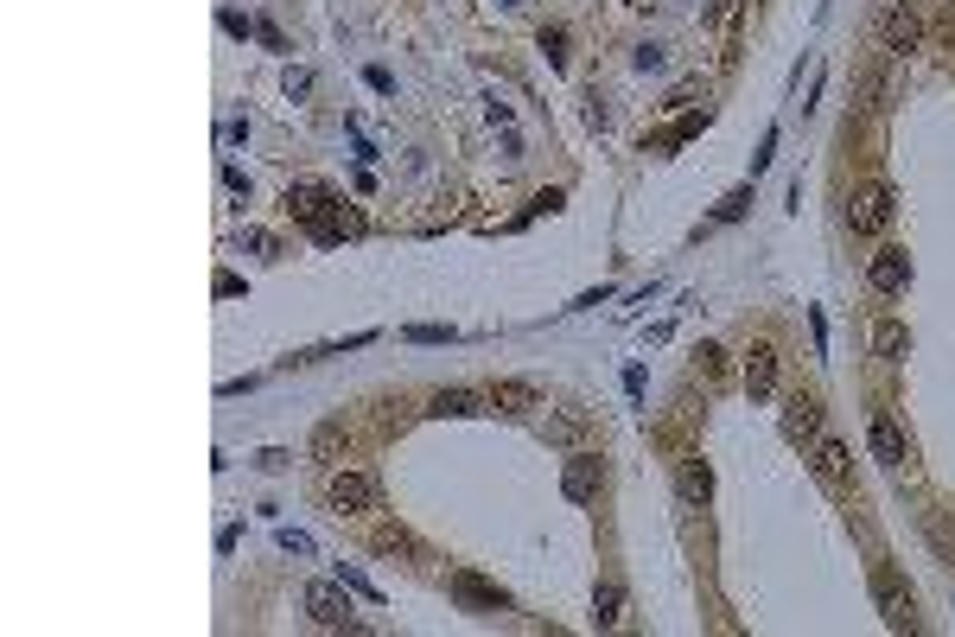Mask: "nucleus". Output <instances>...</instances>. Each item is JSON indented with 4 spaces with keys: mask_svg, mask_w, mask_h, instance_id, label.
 <instances>
[{
    "mask_svg": "<svg viewBox=\"0 0 955 637\" xmlns=\"http://www.w3.org/2000/svg\"><path fill=\"white\" fill-rule=\"evenodd\" d=\"M325 510H332V516L376 510V478L370 472H332V485H325Z\"/></svg>",
    "mask_w": 955,
    "mask_h": 637,
    "instance_id": "nucleus-1",
    "label": "nucleus"
},
{
    "mask_svg": "<svg viewBox=\"0 0 955 637\" xmlns=\"http://www.w3.org/2000/svg\"><path fill=\"white\" fill-rule=\"evenodd\" d=\"M351 587L344 580H312L306 587V612H312V625H325V631H351V599H344Z\"/></svg>",
    "mask_w": 955,
    "mask_h": 637,
    "instance_id": "nucleus-2",
    "label": "nucleus"
},
{
    "mask_svg": "<svg viewBox=\"0 0 955 637\" xmlns=\"http://www.w3.org/2000/svg\"><path fill=\"white\" fill-rule=\"evenodd\" d=\"M892 217H898L892 185H873V192H860L854 204H847V223H854L860 236H885V230H892Z\"/></svg>",
    "mask_w": 955,
    "mask_h": 637,
    "instance_id": "nucleus-3",
    "label": "nucleus"
},
{
    "mask_svg": "<svg viewBox=\"0 0 955 637\" xmlns=\"http://www.w3.org/2000/svg\"><path fill=\"white\" fill-rule=\"evenodd\" d=\"M446 587H453V599L465 612H510V593L497 587V580H484V574H472V567H459L453 580H446Z\"/></svg>",
    "mask_w": 955,
    "mask_h": 637,
    "instance_id": "nucleus-4",
    "label": "nucleus"
},
{
    "mask_svg": "<svg viewBox=\"0 0 955 637\" xmlns=\"http://www.w3.org/2000/svg\"><path fill=\"white\" fill-rule=\"evenodd\" d=\"M599 485H605V459H599V453H573L567 466H561L567 504H586V497H599Z\"/></svg>",
    "mask_w": 955,
    "mask_h": 637,
    "instance_id": "nucleus-5",
    "label": "nucleus"
},
{
    "mask_svg": "<svg viewBox=\"0 0 955 637\" xmlns=\"http://www.w3.org/2000/svg\"><path fill=\"white\" fill-rule=\"evenodd\" d=\"M879 45L898 51V58H911V51L924 45V26H917V13H911V7H885V13H879Z\"/></svg>",
    "mask_w": 955,
    "mask_h": 637,
    "instance_id": "nucleus-6",
    "label": "nucleus"
},
{
    "mask_svg": "<svg viewBox=\"0 0 955 637\" xmlns=\"http://www.w3.org/2000/svg\"><path fill=\"white\" fill-rule=\"evenodd\" d=\"M866 281H873V294H905L911 287V255L905 249H879L873 268H866Z\"/></svg>",
    "mask_w": 955,
    "mask_h": 637,
    "instance_id": "nucleus-7",
    "label": "nucleus"
},
{
    "mask_svg": "<svg viewBox=\"0 0 955 637\" xmlns=\"http://www.w3.org/2000/svg\"><path fill=\"white\" fill-rule=\"evenodd\" d=\"M777 389V344H752V351H745V395H752V402H764V395Z\"/></svg>",
    "mask_w": 955,
    "mask_h": 637,
    "instance_id": "nucleus-8",
    "label": "nucleus"
},
{
    "mask_svg": "<svg viewBox=\"0 0 955 637\" xmlns=\"http://www.w3.org/2000/svg\"><path fill=\"white\" fill-rule=\"evenodd\" d=\"M866 446H873L879 466H905V427H898L892 415H873V421H866Z\"/></svg>",
    "mask_w": 955,
    "mask_h": 637,
    "instance_id": "nucleus-9",
    "label": "nucleus"
},
{
    "mask_svg": "<svg viewBox=\"0 0 955 637\" xmlns=\"http://www.w3.org/2000/svg\"><path fill=\"white\" fill-rule=\"evenodd\" d=\"M427 415L433 421H465V415H491V402H484L478 389H440L427 402Z\"/></svg>",
    "mask_w": 955,
    "mask_h": 637,
    "instance_id": "nucleus-10",
    "label": "nucleus"
},
{
    "mask_svg": "<svg viewBox=\"0 0 955 637\" xmlns=\"http://www.w3.org/2000/svg\"><path fill=\"white\" fill-rule=\"evenodd\" d=\"M281 211H287L293 223H319L325 211H332V192H325V185H287Z\"/></svg>",
    "mask_w": 955,
    "mask_h": 637,
    "instance_id": "nucleus-11",
    "label": "nucleus"
},
{
    "mask_svg": "<svg viewBox=\"0 0 955 637\" xmlns=\"http://www.w3.org/2000/svg\"><path fill=\"white\" fill-rule=\"evenodd\" d=\"M484 402L497 408V415H529L542 395H535V383H516V376H503V383H491L484 389Z\"/></svg>",
    "mask_w": 955,
    "mask_h": 637,
    "instance_id": "nucleus-12",
    "label": "nucleus"
},
{
    "mask_svg": "<svg viewBox=\"0 0 955 637\" xmlns=\"http://www.w3.org/2000/svg\"><path fill=\"white\" fill-rule=\"evenodd\" d=\"M784 434H790L796 446L822 434V402H815V395H790V408H784Z\"/></svg>",
    "mask_w": 955,
    "mask_h": 637,
    "instance_id": "nucleus-13",
    "label": "nucleus"
},
{
    "mask_svg": "<svg viewBox=\"0 0 955 637\" xmlns=\"http://www.w3.org/2000/svg\"><path fill=\"white\" fill-rule=\"evenodd\" d=\"M357 230H363V217H357V211H344L338 198H332V211L312 223V236H319V243H344V236H357Z\"/></svg>",
    "mask_w": 955,
    "mask_h": 637,
    "instance_id": "nucleus-14",
    "label": "nucleus"
},
{
    "mask_svg": "<svg viewBox=\"0 0 955 637\" xmlns=\"http://www.w3.org/2000/svg\"><path fill=\"white\" fill-rule=\"evenodd\" d=\"M815 478H822V485H847V446L841 440L815 446Z\"/></svg>",
    "mask_w": 955,
    "mask_h": 637,
    "instance_id": "nucleus-15",
    "label": "nucleus"
},
{
    "mask_svg": "<svg viewBox=\"0 0 955 637\" xmlns=\"http://www.w3.org/2000/svg\"><path fill=\"white\" fill-rule=\"evenodd\" d=\"M682 497L688 504H707V497H714V472H707L701 459H682Z\"/></svg>",
    "mask_w": 955,
    "mask_h": 637,
    "instance_id": "nucleus-16",
    "label": "nucleus"
},
{
    "mask_svg": "<svg viewBox=\"0 0 955 637\" xmlns=\"http://www.w3.org/2000/svg\"><path fill=\"white\" fill-rule=\"evenodd\" d=\"M879 606H885V618H892V625H911V593H898L892 574H879Z\"/></svg>",
    "mask_w": 955,
    "mask_h": 637,
    "instance_id": "nucleus-17",
    "label": "nucleus"
},
{
    "mask_svg": "<svg viewBox=\"0 0 955 637\" xmlns=\"http://www.w3.org/2000/svg\"><path fill=\"white\" fill-rule=\"evenodd\" d=\"M694 102H707V77H675L669 96H663V109H694Z\"/></svg>",
    "mask_w": 955,
    "mask_h": 637,
    "instance_id": "nucleus-18",
    "label": "nucleus"
},
{
    "mask_svg": "<svg viewBox=\"0 0 955 637\" xmlns=\"http://www.w3.org/2000/svg\"><path fill=\"white\" fill-rule=\"evenodd\" d=\"M535 45H542L548 71H567V26H542V32H535Z\"/></svg>",
    "mask_w": 955,
    "mask_h": 637,
    "instance_id": "nucleus-19",
    "label": "nucleus"
},
{
    "mask_svg": "<svg viewBox=\"0 0 955 637\" xmlns=\"http://www.w3.org/2000/svg\"><path fill=\"white\" fill-rule=\"evenodd\" d=\"M873 351H879V357H905V325H898V319H879V325H873Z\"/></svg>",
    "mask_w": 955,
    "mask_h": 637,
    "instance_id": "nucleus-20",
    "label": "nucleus"
},
{
    "mask_svg": "<svg viewBox=\"0 0 955 637\" xmlns=\"http://www.w3.org/2000/svg\"><path fill=\"white\" fill-rule=\"evenodd\" d=\"M376 548H382V555H414V536H408L402 523H382V529H376Z\"/></svg>",
    "mask_w": 955,
    "mask_h": 637,
    "instance_id": "nucleus-21",
    "label": "nucleus"
},
{
    "mask_svg": "<svg viewBox=\"0 0 955 637\" xmlns=\"http://www.w3.org/2000/svg\"><path fill=\"white\" fill-rule=\"evenodd\" d=\"M745 204H752V185H739V192H726V198L714 204V223H739V217H745Z\"/></svg>",
    "mask_w": 955,
    "mask_h": 637,
    "instance_id": "nucleus-22",
    "label": "nucleus"
},
{
    "mask_svg": "<svg viewBox=\"0 0 955 637\" xmlns=\"http://www.w3.org/2000/svg\"><path fill=\"white\" fill-rule=\"evenodd\" d=\"M338 580H344V587H351V593H363V599H370V606H382V587H376L370 574H357V567H344V561H338Z\"/></svg>",
    "mask_w": 955,
    "mask_h": 637,
    "instance_id": "nucleus-23",
    "label": "nucleus"
},
{
    "mask_svg": "<svg viewBox=\"0 0 955 637\" xmlns=\"http://www.w3.org/2000/svg\"><path fill=\"white\" fill-rule=\"evenodd\" d=\"M618 606H624V593H618V587H599V599H593V625H618Z\"/></svg>",
    "mask_w": 955,
    "mask_h": 637,
    "instance_id": "nucleus-24",
    "label": "nucleus"
},
{
    "mask_svg": "<svg viewBox=\"0 0 955 637\" xmlns=\"http://www.w3.org/2000/svg\"><path fill=\"white\" fill-rule=\"evenodd\" d=\"M408 338L414 344H446V338H453V325H408Z\"/></svg>",
    "mask_w": 955,
    "mask_h": 637,
    "instance_id": "nucleus-25",
    "label": "nucleus"
},
{
    "mask_svg": "<svg viewBox=\"0 0 955 637\" xmlns=\"http://www.w3.org/2000/svg\"><path fill=\"white\" fill-rule=\"evenodd\" d=\"M242 249H249V255H274V236L268 230H242Z\"/></svg>",
    "mask_w": 955,
    "mask_h": 637,
    "instance_id": "nucleus-26",
    "label": "nucleus"
},
{
    "mask_svg": "<svg viewBox=\"0 0 955 637\" xmlns=\"http://www.w3.org/2000/svg\"><path fill=\"white\" fill-rule=\"evenodd\" d=\"M281 548H287V555H312V536H306V529H281Z\"/></svg>",
    "mask_w": 955,
    "mask_h": 637,
    "instance_id": "nucleus-27",
    "label": "nucleus"
},
{
    "mask_svg": "<svg viewBox=\"0 0 955 637\" xmlns=\"http://www.w3.org/2000/svg\"><path fill=\"white\" fill-rule=\"evenodd\" d=\"M771 160H777V128H771V134H764V141H758V153H752V172H764Z\"/></svg>",
    "mask_w": 955,
    "mask_h": 637,
    "instance_id": "nucleus-28",
    "label": "nucleus"
},
{
    "mask_svg": "<svg viewBox=\"0 0 955 637\" xmlns=\"http://www.w3.org/2000/svg\"><path fill=\"white\" fill-rule=\"evenodd\" d=\"M631 64H637V71H663V45H637Z\"/></svg>",
    "mask_w": 955,
    "mask_h": 637,
    "instance_id": "nucleus-29",
    "label": "nucleus"
},
{
    "mask_svg": "<svg viewBox=\"0 0 955 637\" xmlns=\"http://www.w3.org/2000/svg\"><path fill=\"white\" fill-rule=\"evenodd\" d=\"M694 357H701V370H707V376H720V370H726V357H720V344H701V351H694Z\"/></svg>",
    "mask_w": 955,
    "mask_h": 637,
    "instance_id": "nucleus-30",
    "label": "nucleus"
},
{
    "mask_svg": "<svg viewBox=\"0 0 955 637\" xmlns=\"http://www.w3.org/2000/svg\"><path fill=\"white\" fill-rule=\"evenodd\" d=\"M605 122H612V109H605L599 96H586V128H605Z\"/></svg>",
    "mask_w": 955,
    "mask_h": 637,
    "instance_id": "nucleus-31",
    "label": "nucleus"
},
{
    "mask_svg": "<svg viewBox=\"0 0 955 637\" xmlns=\"http://www.w3.org/2000/svg\"><path fill=\"white\" fill-rule=\"evenodd\" d=\"M363 77H370V90H376V96H389V90H395V77L382 71V64H370V71H363Z\"/></svg>",
    "mask_w": 955,
    "mask_h": 637,
    "instance_id": "nucleus-32",
    "label": "nucleus"
},
{
    "mask_svg": "<svg viewBox=\"0 0 955 637\" xmlns=\"http://www.w3.org/2000/svg\"><path fill=\"white\" fill-rule=\"evenodd\" d=\"M223 185H230L236 198H249V179H242V166H223Z\"/></svg>",
    "mask_w": 955,
    "mask_h": 637,
    "instance_id": "nucleus-33",
    "label": "nucleus"
},
{
    "mask_svg": "<svg viewBox=\"0 0 955 637\" xmlns=\"http://www.w3.org/2000/svg\"><path fill=\"white\" fill-rule=\"evenodd\" d=\"M312 90V71H287V96H306Z\"/></svg>",
    "mask_w": 955,
    "mask_h": 637,
    "instance_id": "nucleus-34",
    "label": "nucleus"
},
{
    "mask_svg": "<svg viewBox=\"0 0 955 637\" xmlns=\"http://www.w3.org/2000/svg\"><path fill=\"white\" fill-rule=\"evenodd\" d=\"M497 7H523V0H497Z\"/></svg>",
    "mask_w": 955,
    "mask_h": 637,
    "instance_id": "nucleus-35",
    "label": "nucleus"
}]
</instances>
